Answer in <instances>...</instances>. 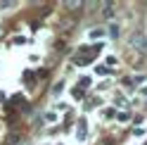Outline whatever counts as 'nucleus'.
Returning a JSON list of instances; mask_svg holds the SVG:
<instances>
[{"instance_id": "f257e3e1", "label": "nucleus", "mask_w": 147, "mask_h": 145, "mask_svg": "<svg viewBox=\"0 0 147 145\" xmlns=\"http://www.w3.org/2000/svg\"><path fill=\"white\" fill-rule=\"evenodd\" d=\"M133 45H135V48H140L142 52H147V38H145L142 33H138V36H133Z\"/></svg>"}, {"instance_id": "f03ea898", "label": "nucleus", "mask_w": 147, "mask_h": 145, "mask_svg": "<svg viewBox=\"0 0 147 145\" xmlns=\"http://www.w3.org/2000/svg\"><path fill=\"white\" fill-rule=\"evenodd\" d=\"M86 138V119H81L78 121V140H83Z\"/></svg>"}, {"instance_id": "7ed1b4c3", "label": "nucleus", "mask_w": 147, "mask_h": 145, "mask_svg": "<svg viewBox=\"0 0 147 145\" xmlns=\"http://www.w3.org/2000/svg\"><path fill=\"white\" fill-rule=\"evenodd\" d=\"M95 71H97V74H109L112 69H109V67H102V64H97V67H95Z\"/></svg>"}, {"instance_id": "20e7f679", "label": "nucleus", "mask_w": 147, "mask_h": 145, "mask_svg": "<svg viewBox=\"0 0 147 145\" xmlns=\"http://www.w3.org/2000/svg\"><path fill=\"white\" fill-rule=\"evenodd\" d=\"M88 86H90V79H88V76H83V79H81V90H86Z\"/></svg>"}, {"instance_id": "39448f33", "label": "nucleus", "mask_w": 147, "mask_h": 145, "mask_svg": "<svg viewBox=\"0 0 147 145\" xmlns=\"http://www.w3.org/2000/svg\"><path fill=\"white\" fill-rule=\"evenodd\" d=\"M90 36H93V38H100V36H105V31H102V29H93Z\"/></svg>"}, {"instance_id": "423d86ee", "label": "nucleus", "mask_w": 147, "mask_h": 145, "mask_svg": "<svg viewBox=\"0 0 147 145\" xmlns=\"http://www.w3.org/2000/svg\"><path fill=\"white\" fill-rule=\"evenodd\" d=\"M114 14V5H107L105 7V17H112Z\"/></svg>"}, {"instance_id": "0eeeda50", "label": "nucleus", "mask_w": 147, "mask_h": 145, "mask_svg": "<svg viewBox=\"0 0 147 145\" xmlns=\"http://www.w3.org/2000/svg\"><path fill=\"white\" fill-rule=\"evenodd\" d=\"M109 33H112L114 38H116V36H119V26H116V24H114V26H109Z\"/></svg>"}, {"instance_id": "6e6552de", "label": "nucleus", "mask_w": 147, "mask_h": 145, "mask_svg": "<svg viewBox=\"0 0 147 145\" xmlns=\"http://www.w3.org/2000/svg\"><path fill=\"white\" fill-rule=\"evenodd\" d=\"M24 79H26V83H31V81H33V74H31V71H26Z\"/></svg>"}]
</instances>
